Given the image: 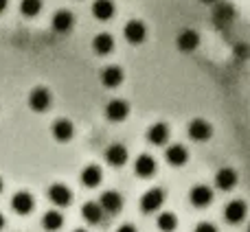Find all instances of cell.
Returning <instances> with one entry per match:
<instances>
[{"label": "cell", "mask_w": 250, "mask_h": 232, "mask_svg": "<svg viewBox=\"0 0 250 232\" xmlns=\"http://www.w3.org/2000/svg\"><path fill=\"white\" fill-rule=\"evenodd\" d=\"M51 103H53V95L46 90V88L38 86V88H33V90H31V95H29V108L33 110V112H38V114L46 112V110L51 108Z\"/></svg>", "instance_id": "cell-1"}, {"label": "cell", "mask_w": 250, "mask_h": 232, "mask_svg": "<svg viewBox=\"0 0 250 232\" xmlns=\"http://www.w3.org/2000/svg\"><path fill=\"white\" fill-rule=\"evenodd\" d=\"M187 134H189V138L191 140H195V142H207L208 138L213 136V127H211L208 120L193 118L189 123V127H187Z\"/></svg>", "instance_id": "cell-2"}, {"label": "cell", "mask_w": 250, "mask_h": 232, "mask_svg": "<svg viewBox=\"0 0 250 232\" xmlns=\"http://www.w3.org/2000/svg\"><path fill=\"white\" fill-rule=\"evenodd\" d=\"M163 204H165V191L156 186V189H149L141 197V211L143 213H156Z\"/></svg>", "instance_id": "cell-3"}, {"label": "cell", "mask_w": 250, "mask_h": 232, "mask_svg": "<svg viewBox=\"0 0 250 232\" xmlns=\"http://www.w3.org/2000/svg\"><path fill=\"white\" fill-rule=\"evenodd\" d=\"M123 35H125V39H127L129 44H143V42H145V38H147V26H145V22H141V20H129L127 24L123 26Z\"/></svg>", "instance_id": "cell-4"}, {"label": "cell", "mask_w": 250, "mask_h": 232, "mask_svg": "<svg viewBox=\"0 0 250 232\" xmlns=\"http://www.w3.org/2000/svg\"><path fill=\"white\" fill-rule=\"evenodd\" d=\"M105 116H108L112 123H121L129 116V103L125 99H112L105 105Z\"/></svg>", "instance_id": "cell-5"}, {"label": "cell", "mask_w": 250, "mask_h": 232, "mask_svg": "<svg viewBox=\"0 0 250 232\" xmlns=\"http://www.w3.org/2000/svg\"><path fill=\"white\" fill-rule=\"evenodd\" d=\"M189 199L195 208H204L213 202V189L207 184H195L193 189L189 191Z\"/></svg>", "instance_id": "cell-6"}, {"label": "cell", "mask_w": 250, "mask_h": 232, "mask_svg": "<svg viewBox=\"0 0 250 232\" xmlns=\"http://www.w3.org/2000/svg\"><path fill=\"white\" fill-rule=\"evenodd\" d=\"M246 213H248V206L242 199H233V202H229L224 208V217L229 224H239V221H244L246 219Z\"/></svg>", "instance_id": "cell-7"}, {"label": "cell", "mask_w": 250, "mask_h": 232, "mask_svg": "<svg viewBox=\"0 0 250 232\" xmlns=\"http://www.w3.org/2000/svg\"><path fill=\"white\" fill-rule=\"evenodd\" d=\"M11 208L18 213V215H29V213L35 208L33 195L26 193V191H20V193H16L11 197Z\"/></svg>", "instance_id": "cell-8"}, {"label": "cell", "mask_w": 250, "mask_h": 232, "mask_svg": "<svg viewBox=\"0 0 250 232\" xmlns=\"http://www.w3.org/2000/svg\"><path fill=\"white\" fill-rule=\"evenodd\" d=\"M48 197L55 206H68L73 202V191L66 184H51L48 186Z\"/></svg>", "instance_id": "cell-9"}, {"label": "cell", "mask_w": 250, "mask_h": 232, "mask_svg": "<svg viewBox=\"0 0 250 232\" xmlns=\"http://www.w3.org/2000/svg\"><path fill=\"white\" fill-rule=\"evenodd\" d=\"M176 44H178V48H180L182 53L195 51V48L200 46V33H198L195 29H185V31H180V35H178Z\"/></svg>", "instance_id": "cell-10"}, {"label": "cell", "mask_w": 250, "mask_h": 232, "mask_svg": "<svg viewBox=\"0 0 250 232\" xmlns=\"http://www.w3.org/2000/svg\"><path fill=\"white\" fill-rule=\"evenodd\" d=\"M237 180H239L237 171L230 167H222L220 171L215 173V184H217V189H222V191L235 189V186H237Z\"/></svg>", "instance_id": "cell-11"}, {"label": "cell", "mask_w": 250, "mask_h": 232, "mask_svg": "<svg viewBox=\"0 0 250 232\" xmlns=\"http://www.w3.org/2000/svg\"><path fill=\"white\" fill-rule=\"evenodd\" d=\"M156 169H158V164L149 154H141L136 158V162H134V173L138 177H151L156 173Z\"/></svg>", "instance_id": "cell-12"}, {"label": "cell", "mask_w": 250, "mask_h": 232, "mask_svg": "<svg viewBox=\"0 0 250 232\" xmlns=\"http://www.w3.org/2000/svg\"><path fill=\"white\" fill-rule=\"evenodd\" d=\"M129 154H127V147L121 145V142H114V145H110L108 149H105V160H108V164H112V167H123L125 162H127Z\"/></svg>", "instance_id": "cell-13"}, {"label": "cell", "mask_w": 250, "mask_h": 232, "mask_svg": "<svg viewBox=\"0 0 250 232\" xmlns=\"http://www.w3.org/2000/svg\"><path fill=\"white\" fill-rule=\"evenodd\" d=\"M53 136H55V140H60V142L73 140V136H75V125H73V120H68V118H57L55 123H53Z\"/></svg>", "instance_id": "cell-14"}, {"label": "cell", "mask_w": 250, "mask_h": 232, "mask_svg": "<svg viewBox=\"0 0 250 232\" xmlns=\"http://www.w3.org/2000/svg\"><path fill=\"white\" fill-rule=\"evenodd\" d=\"M99 204H101V208H104L105 213L114 215V213H121V208H123V197H121V193H117V191H105V193L101 195Z\"/></svg>", "instance_id": "cell-15"}, {"label": "cell", "mask_w": 250, "mask_h": 232, "mask_svg": "<svg viewBox=\"0 0 250 232\" xmlns=\"http://www.w3.org/2000/svg\"><path fill=\"white\" fill-rule=\"evenodd\" d=\"M125 79V73L121 66H108V68H104V73H101V83H104L105 88H119L123 83Z\"/></svg>", "instance_id": "cell-16"}, {"label": "cell", "mask_w": 250, "mask_h": 232, "mask_svg": "<svg viewBox=\"0 0 250 232\" xmlns=\"http://www.w3.org/2000/svg\"><path fill=\"white\" fill-rule=\"evenodd\" d=\"M73 24H75L73 11H68V9L55 11V16H53V29H55L57 33H68V31L73 29Z\"/></svg>", "instance_id": "cell-17"}, {"label": "cell", "mask_w": 250, "mask_h": 232, "mask_svg": "<svg viewBox=\"0 0 250 232\" xmlns=\"http://www.w3.org/2000/svg\"><path fill=\"white\" fill-rule=\"evenodd\" d=\"M165 158L171 167H185L187 160H189V151H187L185 145H171L165 151Z\"/></svg>", "instance_id": "cell-18"}, {"label": "cell", "mask_w": 250, "mask_h": 232, "mask_svg": "<svg viewBox=\"0 0 250 232\" xmlns=\"http://www.w3.org/2000/svg\"><path fill=\"white\" fill-rule=\"evenodd\" d=\"M101 180H104V171H101V167H97V164H88V167L82 169V184L83 186L95 189V186L101 184Z\"/></svg>", "instance_id": "cell-19"}, {"label": "cell", "mask_w": 250, "mask_h": 232, "mask_svg": "<svg viewBox=\"0 0 250 232\" xmlns=\"http://www.w3.org/2000/svg\"><path fill=\"white\" fill-rule=\"evenodd\" d=\"M114 11H117V7L112 0H95L92 2V16L101 22H108L114 16Z\"/></svg>", "instance_id": "cell-20"}, {"label": "cell", "mask_w": 250, "mask_h": 232, "mask_svg": "<svg viewBox=\"0 0 250 232\" xmlns=\"http://www.w3.org/2000/svg\"><path fill=\"white\" fill-rule=\"evenodd\" d=\"M147 140L151 142V145H165V142L169 140V127L167 123H154L149 129H147Z\"/></svg>", "instance_id": "cell-21"}, {"label": "cell", "mask_w": 250, "mask_h": 232, "mask_svg": "<svg viewBox=\"0 0 250 232\" xmlns=\"http://www.w3.org/2000/svg\"><path fill=\"white\" fill-rule=\"evenodd\" d=\"M92 48H95V53H97V55H101V57L110 55V53H112V48H114V38L110 33L95 35V39H92Z\"/></svg>", "instance_id": "cell-22"}, {"label": "cell", "mask_w": 250, "mask_h": 232, "mask_svg": "<svg viewBox=\"0 0 250 232\" xmlns=\"http://www.w3.org/2000/svg\"><path fill=\"white\" fill-rule=\"evenodd\" d=\"M82 215L88 224H99L101 217H104V208L99 202H86L82 206Z\"/></svg>", "instance_id": "cell-23"}, {"label": "cell", "mask_w": 250, "mask_h": 232, "mask_svg": "<svg viewBox=\"0 0 250 232\" xmlns=\"http://www.w3.org/2000/svg\"><path fill=\"white\" fill-rule=\"evenodd\" d=\"M64 226V217H62V213L57 211H48L46 215L42 217V228L46 232H57Z\"/></svg>", "instance_id": "cell-24"}, {"label": "cell", "mask_w": 250, "mask_h": 232, "mask_svg": "<svg viewBox=\"0 0 250 232\" xmlns=\"http://www.w3.org/2000/svg\"><path fill=\"white\" fill-rule=\"evenodd\" d=\"M213 18H215L217 22H230L235 18V9H233V4H229V2H220L215 7V11H213Z\"/></svg>", "instance_id": "cell-25"}, {"label": "cell", "mask_w": 250, "mask_h": 232, "mask_svg": "<svg viewBox=\"0 0 250 232\" xmlns=\"http://www.w3.org/2000/svg\"><path fill=\"white\" fill-rule=\"evenodd\" d=\"M156 224H158V228L163 232H173L178 228V217L173 213H160Z\"/></svg>", "instance_id": "cell-26"}, {"label": "cell", "mask_w": 250, "mask_h": 232, "mask_svg": "<svg viewBox=\"0 0 250 232\" xmlns=\"http://www.w3.org/2000/svg\"><path fill=\"white\" fill-rule=\"evenodd\" d=\"M20 11H22V16H26V18H35L42 11V0H22Z\"/></svg>", "instance_id": "cell-27"}, {"label": "cell", "mask_w": 250, "mask_h": 232, "mask_svg": "<svg viewBox=\"0 0 250 232\" xmlns=\"http://www.w3.org/2000/svg\"><path fill=\"white\" fill-rule=\"evenodd\" d=\"M235 55H237L239 59H246V57H250V48L246 44H237V46H235Z\"/></svg>", "instance_id": "cell-28"}, {"label": "cell", "mask_w": 250, "mask_h": 232, "mask_svg": "<svg viewBox=\"0 0 250 232\" xmlns=\"http://www.w3.org/2000/svg\"><path fill=\"white\" fill-rule=\"evenodd\" d=\"M195 232H217V228L213 224H208V221H202V224L195 226Z\"/></svg>", "instance_id": "cell-29"}, {"label": "cell", "mask_w": 250, "mask_h": 232, "mask_svg": "<svg viewBox=\"0 0 250 232\" xmlns=\"http://www.w3.org/2000/svg\"><path fill=\"white\" fill-rule=\"evenodd\" d=\"M117 232H138V230H136V228H134V226H132V224H123V226H121V228H119Z\"/></svg>", "instance_id": "cell-30"}, {"label": "cell", "mask_w": 250, "mask_h": 232, "mask_svg": "<svg viewBox=\"0 0 250 232\" xmlns=\"http://www.w3.org/2000/svg\"><path fill=\"white\" fill-rule=\"evenodd\" d=\"M7 4H9V0H0V13L7 9Z\"/></svg>", "instance_id": "cell-31"}, {"label": "cell", "mask_w": 250, "mask_h": 232, "mask_svg": "<svg viewBox=\"0 0 250 232\" xmlns=\"http://www.w3.org/2000/svg\"><path fill=\"white\" fill-rule=\"evenodd\" d=\"M4 228V217H2V213H0V230Z\"/></svg>", "instance_id": "cell-32"}, {"label": "cell", "mask_w": 250, "mask_h": 232, "mask_svg": "<svg viewBox=\"0 0 250 232\" xmlns=\"http://www.w3.org/2000/svg\"><path fill=\"white\" fill-rule=\"evenodd\" d=\"M200 2H204V4H213V2H217V0H200Z\"/></svg>", "instance_id": "cell-33"}, {"label": "cell", "mask_w": 250, "mask_h": 232, "mask_svg": "<svg viewBox=\"0 0 250 232\" xmlns=\"http://www.w3.org/2000/svg\"><path fill=\"white\" fill-rule=\"evenodd\" d=\"M2 189H4V182H2V177H0V193H2Z\"/></svg>", "instance_id": "cell-34"}, {"label": "cell", "mask_w": 250, "mask_h": 232, "mask_svg": "<svg viewBox=\"0 0 250 232\" xmlns=\"http://www.w3.org/2000/svg\"><path fill=\"white\" fill-rule=\"evenodd\" d=\"M75 232H88V230H75Z\"/></svg>", "instance_id": "cell-35"}, {"label": "cell", "mask_w": 250, "mask_h": 232, "mask_svg": "<svg viewBox=\"0 0 250 232\" xmlns=\"http://www.w3.org/2000/svg\"><path fill=\"white\" fill-rule=\"evenodd\" d=\"M248 232H250V228H248Z\"/></svg>", "instance_id": "cell-36"}]
</instances>
